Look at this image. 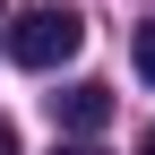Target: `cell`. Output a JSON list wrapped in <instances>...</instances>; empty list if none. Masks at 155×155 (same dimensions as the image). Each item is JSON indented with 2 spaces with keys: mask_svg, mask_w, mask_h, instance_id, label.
<instances>
[{
  "mask_svg": "<svg viewBox=\"0 0 155 155\" xmlns=\"http://www.w3.org/2000/svg\"><path fill=\"white\" fill-rule=\"evenodd\" d=\"M78 43H86V17L78 9H26V17H9V61L17 69H61V61H78Z\"/></svg>",
  "mask_w": 155,
  "mask_h": 155,
  "instance_id": "obj_1",
  "label": "cell"
},
{
  "mask_svg": "<svg viewBox=\"0 0 155 155\" xmlns=\"http://www.w3.org/2000/svg\"><path fill=\"white\" fill-rule=\"evenodd\" d=\"M52 121H61L69 138H95V129L112 121V86H104V78H78V86H61V95H52Z\"/></svg>",
  "mask_w": 155,
  "mask_h": 155,
  "instance_id": "obj_2",
  "label": "cell"
},
{
  "mask_svg": "<svg viewBox=\"0 0 155 155\" xmlns=\"http://www.w3.org/2000/svg\"><path fill=\"white\" fill-rule=\"evenodd\" d=\"M138 78L155 86V26H138Z\"/></svg>",
  "mask_w": 155,
  "mask_h": 155,
  "instance_id": "obj_3",
  "label": "cell"
},
{
  "mask_svg": "<svg viewBox=\"0 0 155 155\" xmlns=\"http://www.w3.org/2000/svg\"><path fill=\"white\" fill-rule=\"evenodd\" d=\"M0 155H17V129H9V112H0Z\"/></svg>",
  "mask_w": 155,
  "mask_h": 155,
  "instance_id": "obj_4",
  "label": "cell"
},
{
  "mask_svg": "<svg viewBox=\"0 0 155 155\" xmlns=\"http://www.w3.org/2000/svg\"><path fill=\"white\" fill-rule=\"evenodd\" d=\"M52 155H104V147H86V138H78V147H52Z\"/></svg>",
  "mask_w": 155,
  "mask_h": 155,
  "instance_id": "obj_5",
  "label": "cell"
},
{
  "mask_svg": "<svg viewBox=\"0 0 155 155\" xmlns=\"http://www.w3.org/2000/svg\"><path fill=\"white\" fill-rule=\"evenodd\" d=\"M0 26H9V0H0Z\"/></svg>",
  "mask_w": 155,
  "mask_h": 155,
  "instance_id": "obj_6",
  "label": "cell"
},
{
  "mask_svg": "<svg viewBox=\"0 0 155 155\" xmlns=\"http://www.w3.org/2000/svg\"><path fill=\"white\" fill-rule=\"evenodd\" d=\"M147 155H155V129H147Z\"/></svg>",
  "mask_w": 155,
  "mask_h": 155,
  "instance_id": "obj_7",
  "label": "cell"
}]
</instances>
